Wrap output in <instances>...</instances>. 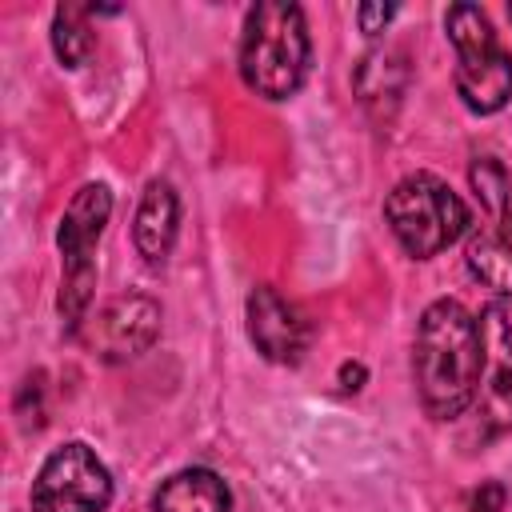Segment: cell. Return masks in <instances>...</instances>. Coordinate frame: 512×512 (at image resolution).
Listing matches in <instances>:
<instances>
[{
  "instance_id": "obj_9",
  "label": "cell",
  "mask_w": 512,
  "mask_h": 512,
  "mask_svg": "<svg viewBox=\"0 0 512 512\" xmlns=\"http://www.w3.org/2000/svg\"><path fill=\"white\" fill-rule=\"evenodd\" d=\"M248 336L264 360L296 364L312 344V324L292 300H284L276 288L260 284L248 296Z\"/></svg>"
},
{
  "instance_id": "obj_4",
  "label": "cell",
  "mask_w": 512,
  "mask_h": 512,
  "mask_svg": "<svg viewBox=\"0 0 512 512\" xmlns=\"http://www.w3.org/2000/svg\"><path fill=\"white\" fill-rule=\"evenodd\" d=\"M444 28L456 48V92L464 108L476 116L500 112L512 96V56L500 48L488 16L476 4H452Z\"/></svg>"
},
{
  "instance_id": "obj_3",
  "label": "cell",
  "mask_w": 512,
  "mask_h": 512,
  "mask_svg": "<svg viewBox=\"0 0 512 512\" xmlns=\"http://www.w3.org/2000/svg\"><path fill=\"white\" fill-rule=\"evenodd\" d=\"M384 220L400 248L416 260H428L444 252L452 240H460L472 224L468 204L432 172H412L404 176L388 200H384Z\"/></svg>"
},
{
  "instance_id": "obj_14",
  "label": "cell",
  "mask_w": 512,
  "mask_h": 512,
  "mask_svg": "<svg viewBox=\"0 0 512 512\" xmlns=\"http://www.w3.org/2000/svg\"><path fill=\"white\" fill-rule=\"evenodd\" d=\"M88 16H92V12L80 8V4H64V8H56V16H52V48H56L60 64H68V68H80V64L88 60V52H92Z\"/></svg>"
},
{
  "instance_id": "obj_19",
  "label": "cell",
  "mask_w": 512,
  "mask_h": 512,
  "mask_svg": "<svg viewBox=\"0 0 512 512\" xmlns=\"http://www.w3.org/2000/svg\"><path fill=\"white\" fill-rule=\"evenodd\" d=\"M508 16H512V4H508Z\"/></svg>"
},
{
  "instance_id": "obj_6",
  "label": "cell",
  "mask_w": 512,
  "mask_h": 512,
  "mask_svg": "<svg viewBox=\"0 0 512 512\" xmlns=\"http://www.w3.org/2000/svg\"><path fill=\"white\" fill-rule=\"evenodd\" d=\"M108 504L112 472L80 440L56 448L32 480V512H104Z\"/></svg>"
},
{
  "instance_id": "obj_13",
  "label": "cell",
  "mask_w": 512,
  "mask_h": 512,
  "mask_svg": "<svg viewBox=\"0 0 512 512\" xmlns=\"http://www.w3.org/2000/svg\"><path fill=\"white\" fill-rule=\"evenodd\" d=\"M404 80H408V68H404V56L400 52H368L356 68V88L364 96V104H376V100H400L404 92Z\"/></svg>"
},
{
  "instance_id": "obj_17",
  "label": "cell",
  "mask_w": 512,
  "mask_h": 512,
  "mask_svg": "<svg viewBox=\"0 0 512 512\" xmlns=\"http://www.w3.org/2000/svg\"><path fill=\"white\" fill-rule=\"evenodd\" d=\"M504 484H496V480H488V484H480L476 488V496H472V512H500L504 508Z\"/></svg>"
},
{
  "instance_id": "obj_18",
  "label": "cell",
  "mask_w": 512,
  "mask_h": 512,
  "mask_svg": "<svg viewBox=\"0 0 512 512\" xmlns=\"http://www.w3.org/2000/svg\"><path fill=\"white\" fill-rule=\"evenodd\" d=\"M340 380H344V388H360V380H364V364H344V368H340Z\"/></svg>"
},
{
  "instance_id": "obj_15",
  "label": "cell",
  "mask_w": 512,
  "mask_h": 512,
  "mask_svg": "<svg viewBox=\"0 0 512 512\" xmlns=\"http://www.w3.org/2000/svg\"><path fill=\"white\" fill-rule=\"evenodd\" d=\"M468 180H472L480 204H484L492 216L508 212V172H504L500 160H492V156H476L472 168H468Z\"/></svg>"
},
{
  "instance_id": "obj_10",
  "label": "cell",
  "mask_w": 512,
  "mask_h": 512,
  "mask_svg": "<svg viewBox=\"0 0 512 512\" xmlns=\"http://www.w3.org/2000/svg\"><path fill=\"white\" fill-rule=\"evenodd\" d=\"M176 228H180V200H176V188L168 180H152L140 196V208H136V220H132V240H136V252L156 268L168 260L172 244H176Z\"/></svg>"
},
{
  "instance_id": "obj_16",
  "label": "cell",
  "mask_w": 512,
  "mask_h": 512,
  "mask_svg": "<svg viewBox=\"0 0 512 512\" xmlns=\"http://www.w3.org/2000/svg\"><path fill=\"white\" fill-rule=\"evenodd\" d=\"M360 32H368V36H376V32H384V24L396 16V4H360Z\"/></svg>"
},
{
  "instance_id": "obj_7",
  "label": "cell",
  "mask_w": 512,
  "mask_h": 512,
  "mask_svg": "<svg viewBox=\"0 0 512 512\" xmlns=\"http://www.w3.org/2000/svg\"><path fill=\"white\" fill-rule=\"evenodd\" d=\"M160 336V304L148 296H116L96 312V320L84 332V344L92 356L108 364H124L144 356Z\"/></svg>"
},
{
  "instance_id": "obj_12",
  "label": "cell",
  "mask_w": 512,
  "mask_h": 512,
  "mask_svg": "<svg viewBox=\"0 0 512 512\" xmlns=\"http://www.w3.org/2000/svg\"><path fill=\"white\" fill-rule=\"evenodd\" d=\"M232 492L212 468H184L160 484L152 512H228Z\"/></svg>"
},
{
  "instance_id": "obj_2",
  "label": "cell",
  "mask_w": 512,
  "mask_h": 512,
  "mask_svg": "<svg viewBox=\"0 0 512 512\" xmlns=\"http://www.w3.org/2000/svg\"><path fill=\"white\" fill-rule=\"evenodd\" d=\"M312 64V40L304 12L288 0H264L244 16L240 76L264 100H288Z\"/></svg>"
},
{
  "instance_id": "obj_1",
  "label": "cell",
  "mask_w": 512,
  "mask_h": 512,
  "mask_svg": "<svg viewBox=\"0 0 512 512\" xmlns=\"http://www.w3.org/2000/svg\"><path fill=\"white\" fill-rule=\"evenodd\" d=\"M480 372H484L480 320L460 300L428 304L412 344V376L424 412L436 420L464 416L476 404Z\"/></svg>"
},
{
  "instance_id": "obj_5",
  "label": "cell",
  "mask_w": 512,
  "mask_h": 512,
  "mask_svg": "<svg viewBox=\"0 0 512 512\" xmlns=\"http://www.w3.org/2000/svg\"><path fill=\"white\" fill-rule=\"evenodd\" d=\"M108 216H112V192L104 184H84L60 216V232H56L60 260H64L60 316L68 320V328H76L88 312V300L96 288V260L92 256H96V240H100Z\"/></svg>"
},
{
  "instance_id": "obj_8",
  "label": "cell",
  "mask_w": 512,
  "mask_h": 512,
  "mask_svg": "<svg viewBox=\"0 0 512 512\" xmlns=\"http://www.w3.org/2000/svg\"><path fill=\"white\" fill-rule=\"evenodd\" d=\"M484 336V372L476 388V412L488 432H512V328L500 304L480 312Z\"/></svg>"
},
{
  "instance_id": "obj_11",
  "label": "cell",
  "mask_w": 512,
  "mask_h": 512,
  "mask_svg": "<svg viewBox=\"0 0 512 512\" xmlns=\"http://www.w3.org/2000/svg\"><path fill=\"white\" fill-rule=\"evenodd\" d=\"M464 260L480 284H488L500 296H512V212H500L488 224H480L468 236Z\"/></svg>"
}]
</instances>
